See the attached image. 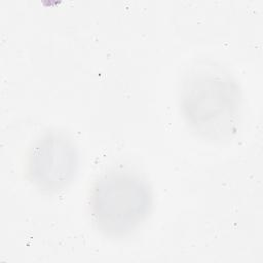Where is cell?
Listing matches in <instances>:
<instances>
[{"label": "cell", "instance_id": "1", "mask_svg": "<svg viewBox=\"0 0 263 263\" xmlns=\"http://www.w3.org/2000/svg\"><path fill=\"white\" fill-rule=\"evenodd\" d=\"M180 104L187 124L198 136L221 142L236 134L241 91L233 76L221 67H193L183 79Z\"/></svg>", "mask_w": 263, "mask_h": 263}, {"label": "cell", "instance_id": "2", "mask_svg": "<svg viewBox=\"0 0 263 263\" xmlns=\"http://www.w3.org/2000/svg\"><path fill=\"white\" fill-rule=\"evenodd\" d=\"M152 208L148 183L127 170H108L93 182L89 210L93 225L105 236L122 238L132 234Z\"/></svg>", "mask_w": 263, "mask_h": 263}, {"label": "cell", "instance_id": "3", "mask_svg": "<svg viewBox=\"0 0 263 263\" xmlns=\"http://www.w3.org/2000/svg\"><path fill=\"white\" fill-rule=\"evenodd\" d=\"M78 163V150L74 142L64 133L48 130L29 150L27 176L39 190L55 193L72 182Z\"/></svg>", "mask_w": 263, "mask_h": 263}]
</instances>
